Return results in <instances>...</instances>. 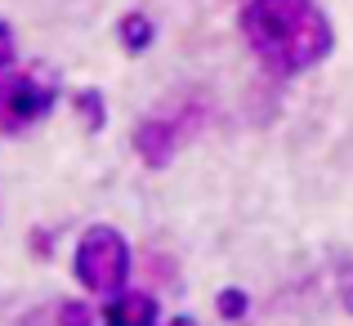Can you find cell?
Wrapping results in <instances>:
<instances>
[{
  "label": "cell",
  "instance_id": "6",
  "mask_svg": "<svg viewBox=\"0 0 353 326\" xmlns=\"http://www.w3.org/2000/svg\"><path fill=\"white\" fill-rule=\"evenodd\" d=\"M152 41H157V23H152V14H143V9H125V14L117 18V45L125 54H143V50H152Z\"/></svg>",
  "mask_w": 353,
  "mask_h": 326
},
{
  "label": "cell",
  "instance_id": "9",
  "mask_svg": "<svg viewBox=\"0 0 353 326\" xmlns=\"http://www.w3.org/2000/svg\"><path fill=\"white\" fill-rule=\"evenodd\" d=\"M94 309H90L85 300H63L54 304V326H94Z\"/></svg>",
  "mask_w": 353,
  "mask_h": 326
},
{
  "label": "cell",
  "instance_id": "7",
  "mask_svg": "<svg viewBox=\"0 0 353 326\" xmlns=\"http://www.w3.org/2000/svg\"><path fill=\"white\" fill-rule=\"evenodd\" d=\"M72 112H77V121H81L85 134H99V130L108 125V99H103V90H94V85L77 90V94H72Z\"/></svg>",
  "mask_w": 353,
  "mask_h": 326
},
{
  "label": "cell",
  "instance_id": "2",
  "mask_svg": "<svg viewBox=\"0 0 353 326\" xmlns=\"http://www.w3.org/2000/svg\"><path fill=\"white\" fill-rule=\"evenodd\" d=\"M130 273H134V250H130L125 232L112 228V223H90L77 237V250H72V277L85 286L90 295H121L130 286Z\"/></svg>",
  "mask_w": 353,
  "mask_h": 326
},
{
  "label": "cell",
  "instance_id": "12",
  "mask_svg": "<svg viewBox=\"0 0 353 326\" xmlns=\"http://www.w3.org/2000/svg\"><path fill=\"white\" fill-rule=\"evenodd\" d=\"M340 304L353 313V268H345V273H340Z\"/></svg>",
  "mask_w": 353,
  "mask_h": 326
},
{
  "label": "cell",
  "instance_id": "13",
  "mask_svg": "<svg viewBox=\"0 0 353 326\" xmlns=\"http://www.w3.org/2000/svg\"><path fill=\"white\" fill-rule=\"evenodd\" d=\"M165 326H197V318H174V322H165Z\"/></svg>",
  "mask_w": 353,
  "mask_h": 326
},
{
  "label": "cell",
  "instance_id": "4",
  "mask_svg": "<svg viewBox=\"0 0 353 326\" xmlns=\"http://www.w3.org/2000/svg\"><path fill=\"white\" fill-rule=\"evenodd\" d=\"M201 121H206V108H201V103L174 108V112H157V116L139 121V125H134V152H139V161L152 165V170L170 165L174 152H179V147L201 130Z\"/></svg>",
  "mask_w": 353,
  "mask_h": 326
},
{
  "label": "cell",
  "instance_id": "8",
  "mask_svg": "<svg viewBox=\"0 0 353 326\" xmlns=\"http://www.w3.org/2000/svg\"><path fill=\"white\" fill-rule=\"evenodd\" d=\"M215 313H219V322H246L250 295L241 291V286H224V291L215 295Z\"/></svg>",
  "mask_w": 353,
  "mask_h": 326
},
{
  "label": "cell",
  "instance_id": "11",
  "mask_svg": "<svg viewBox=\"0 0 353 326\" xmlns=\"http://www.w3.org/2000/svg\"><path fill=\"white\" fill-rule=\"evenodd\" d=\"M27 246H32L36 250V255H41V259H50L54 255V232H45V228H36V232H27Z\"/></svg>",
  "mask_w": 353,
  "mask_h": 326
},
{
  "label": "cell",
  "instance_id": "5",
  "mask_svg": "<svg viewBox=\"0 0 353 326\" xmlns=\"http://www.w3.org/2000/svg\"><path fill=\"white\" fill-rule=\"evenodd\" d=\"M161 322V309H157V300L148 291H121L108 300L103 309V326H157Z\"/></svg>",
  "mask_w": 353,
  "mask_h": 326
},
{
  "label": "cell",
  "instance_id": "10",
  "mask_svg": "<svg viewBox=\"0 0 353 326\" xmlns=\"http://www.w3.org/2000/svg\"><path fill=\"white\" fill-rule=\"evenodd\" d=\"M14 63H18V36H14V27L0 18V77L14 72Z\"/></svg>",
  "mask_w": 353,
  "mask_h": 326
},
{
  "label": "cell",
  "instance_id": "1",
  "mask_svg": "<svg viewBox=\"0 0 353 326\" xmlns=\"http://www.w3.org/2000/svg\"><path fill=\"white\" fill-rule=\"evenodd\" d=\"M237 27L268 77H304L336 50V23L318 0H241Z\"/></svg>",
  "mask_w": 353,
  "mask_h": 326
},
{
  "label": "cell",
  "instance_id": "3",
  "mask_svg": "<svg viewBox=\"0 0 353 326\" xmlns=\"http://www.w3.org/2000/svg\"><path fill=\"white\" fill-rule=\"evenodd\" d=\"M59 103V81L45 68H23L0 77V134H23L27 125L45 121Z\"/></svg>",
  "mask_w": 353,
  "mask_h": 326
}]
</instances>
